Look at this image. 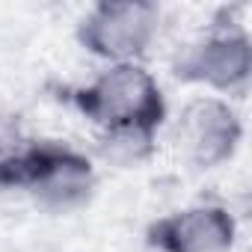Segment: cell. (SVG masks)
Instances as JSON below:
<instances>
[{"instance_id":"1","label":"cell","mask_w":252,"mask_h":252,"mask_svg":"<svg viewBox=\"0 0 252 252\" xmlns=\"http://www.w3.org/2000/svg\"><path fill=\"white\" fill-rule=\"evenodd\" d=\"M74 107L104 128V155L122 163L140 160L152 152L155 131L166 116V104L155 77L134 65L119 63L95 83L71 92Z\"/></svg>"},{"instance_id":"2","label":"cell","mask_w":252,"mask_h":252,"mask_svg":"<svg viewBox=\"0 0 252 252\" xmlns=\"http://www.w3.org/2000/svg\"><path fill=\"white\" fill-rule=\"evenodd\" d=\"M0 187H24L54 211L77 208L92 190V163L63 146L39 143L0 158Z\"/></svg>"},{"instance_id":"3","label":"cell","mask_w":252,"mask_h":252,"mask_svg":"<svg viewBox=\"0 0 252 252\" xmlns=\"http://www.w3.org/2000/svg\"><path fill=\"white\" fill-rule=\"evenodd\" d=\"M158 27V6L149 0H104L80 24V45L104 60H131L146 51Z\"/></svg>"},{"instance_id":"4","label":"cell","mask_w":252,"mask_h":252,"mask_svg":"<svg viewBox=\"0 0 252 252\" xmlns=\"http://www.w3.org/2000/svg\"><path fill=\"white\" fill-rule=\"evenodd\" d=\"M240 143V122L234 110L217 98H196L178 122V146L196 166H217L234 155Z\"/></svg>"},{"instance_id":"5","label":"cell","mask_w":252,"mask_h":252,"mask_svg":"<svg viewBox=\"0 0 252 252\" xmlns=\"http://www.w3.org/2000/svg\"><path fill=\"white\" fill-rule=\"evenodd\" d=\"M149 243L160 252H225L234 243V220L214 205L178 211L149 225Z\"/></svg>"},{"instance_id":"6","label":"cell","mask_w":252,"mask_h":252,"mask_svg":"<svg viewBox=\"0 0 252 252\" xmlns=\"http://www.w3.org/2000/svg\"><path fill=\"white\" fill-rule=\"evenodd\" d=\"M249 71H252V48L246 33L240 30H225L205 39L175 68L181 80L208 83L214 89H237L240 83H246Z\"/></svg>"}]
</instances>
